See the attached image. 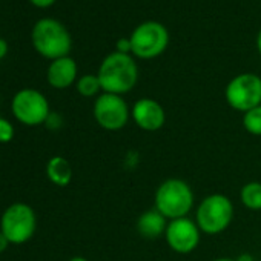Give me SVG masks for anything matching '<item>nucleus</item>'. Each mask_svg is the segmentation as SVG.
Listing matches in <instances>:
<instances>
[{
	"instance_id": "nucleus-1",
	"label": "nucleus",
	"mask_w": 261,
	"mask_h": 261,
	"mask_svg": "<svg viewBox=\"0 0 261 261\" xmlns=\"http://www.w3.org/2000/svg\"><path fill=\"white\" fill-rule=\"evenodd\" d=\"M98 80L101 89L108 94H126L137 85L139 68L129 54L112 53L105 57L98 68Z\"/></svg>"
},
{
	"instance_id": "nucleus-2",
	"label": "nucleus",
	"mask_w": 261,
	"mask_h": 261,
	"mask_svg": "<svg viewBox=\"0 0 261 261\" xmlns=\"http://www.w3.org/2000/svg\"><path fill=\"white\" fill-rule=\"evenodd\" d=\"M31 40L36 51L49 60L66 57L72 46L71 34L68 33L65 25L51 17L36 22V25L33 27Z\"/></svg>"
},
{
	"instance_id": "nucleus-3",
	"label": "nucleus",
	"mask_w": 261,
	"mask_h": 261,
	"mask_svg": "<svg viewBox=\"0 0 261 261\" xmlns=\"http://www.w3.org/2000/svg\"><path fill=\"white\" fill-rule=\"evenodd\" d=\"M194 206V192L191 186L180 178L163 181L155 192V209L169 220L183 218Z\"/></svg>"
},
{
	"instance_id": "nucleus-4",
	"label": "nucleus",
	"mask_w": 261,
	"mask_h": 261,
	"mask_svg": "<svg viewBox=\"0 0 261 261\" xmlns=\"http://www.w3.org/2000/svg\"><path fill=\"white\" fill-rule=\"evenodd\" d=\"M233 218L232 201L223 194H212L200 203L197 209V226L201 232L217 235L223 232Z\"/></svg>"
},
{
	"instance_id": "nucleus-5",
	"label": "nucleus",
	"mask_w": 261,
	"mask_h": 261,
	"mask_svg": "<svg viewBox=\"0 0 261 261\" xmlns=\"http://www.w3.org/2000/svg\"><path fill=\"white\" fill-rule=\"evenodd\" d=\"M133 54L139 59L159 57L169 43L168 30L159 22H145L139 25L129 37Z\"/></svg>"
},
{
	"instance_id": "nucleus-6",
	"label": "nucleus",
	"mask_w": 261,
	"mask_h": 261,
	"mask_svg": "<svg viewBox=\"0 0 261 261\" xmlns=\"http://www.w3.org/2000/svg\"><path fill=\"white\" fill-rule=\"evenodd\" d=\"M0 232H2L10 243H25L36 232V214L33 207L25 203H16L10 206L0 221Z\"/></svg>"
},
{
	"instance_id": "nucleus-7",
	"label": "nucleus",
	"mask_w": 261,
	"mask_h": 261,
	"mask_svg": "<svg viewBox=\"0 0 261 261\" xmlns=\"http://www.w3.org/2000/svg\"><path fill=\"white\" fill-rule=\"evenodd\" d=\"M226 100L230 108L247 112L261 105V79L256 74H240L226 86Z\"/></svg>"
},
{
	"instance_id": "nucleus-8",
	"label": "nucleus",
	"mask_w": 261,
	"mask_h": 261,
	"mask_svg": "<svg viewBox=\"0 0 261 261\" xmlns=\"http://www.w3.org/2000/svg\"><path fill=\"white\" fill-rule=\"evenodd\" d=\"M14 117L28 126H37L49 117V105L46 97L36 89L19 91L11 103Z\"/></svg>"
},
{
	"instance_id": "nucleus-9",
	"label": "nucleus",
	"mask_w": 261,
	"mask_h": 261,
	"mask_svg": "<svg viewBox=\"0 0 261 261\" xmlns=\"http://www.w3.org/2000/svg\"><path fill=\"white\" fill-rule=\"evenodd\" d=\"M94 117L106 130H120L129 120V108L121 95L101 94L94 103Z\"/></svg>"
},
{
	"instance_id": "nucleus-10",
	"label": "nucleus",
	"mask_w": 261,
	"mask_h": 261,
	"mask_svg": "<svg viewBox=\"0 0 261 261\" xmlns=\"http://www.w3.org/2000/svg\"><path fill=\"white\" fill-rule=\"evenodd\" d=\"M165 233L169 247L178 253H189L195 250L200 243V227L186 217L171 220Z\"/></svg>"
},
{
	"instance_id": "nucleus-11",
	"label": "nucleus",
	"mask_w": 261,
	"mask_h": 261,
	"mask_svg": "<svg viewBox=\"0 0 261 261\" xmlns=\"http://www.w3.org/2000/svg\"><path fill=\"white\" fill-rule=\"evenodd\" d=\"M133 118L145 130H159L163 127L166 115L163 106L154 98H140L133 108Z\"/></svg>"
},
{
	"instance_id": "nucleus-12",
	"label": "nucleus",
	"mask_w": 261,
	"mask_h": 261,
	"mask_svg": "<svg viewBox=\"0 0 261 261\" xmlns=\"http://www.w3.org/2000/svg\"><path fill=\"white\" fill-rule=\"evenodd\" d=\"M48 83L56 89H65L75 82L77 77V63L71 57H62L53 60L48 68Z\"/></svg>"
},
{
	"instance_id": "nucleus-13",
	"label": "nucleus",
	"mask_w": 261,
	"mask_h": 261,
	"mask_svg": "<svg viewBox=\"0 0 261 261\" xmlns=\"http://www.w3.org/2000/svg\"><path fill=\"white\" fill-rule=\"evenodd\" d=\"M166 218L157 209L143 212L137 220V230L145 238H159L163 232H166Z\"/></svg>"
},
{
	"instance_id": "nucleus-14",
	"label": "nucleus",
	"mask_w": 261,
	"mask_h": 261,
	"mask_svg": "<svg viewBox=\"0 0 261 261\" xmlns=\"http://www.w3.org/2000/svg\"><path fill=\"white\" fill-rule=\"evenodd\" d=\"M46 174L54 185L68 186L72 178V168L66 159L53 157L46 165Z\"/></svg>"
},
{
	"instance_id": "nucleus-15",
	"label": "nucleus",
	"mask_w": 261,
	"mask_h": 261,
	"mask_svg": "<svg viewBox=\"0 0 261 261\" xmlns=\"http://www.w3.org/2000/svg\"><path fill=\"white\" fill-rule=\"evenodd\" d=\"M241 203L250 211H261V183L250 181L243 186L240 194Z\"/></svg>"
},
{
	"instance_id": "nucleus-16",
	"label": "nucleus",
	"mask_w": 261,
	"mask_h": 261,
	"mask_svg": "<svg viewBox=\"0 0 261 261\" xmlns=\"http://www.w3.org/2000/svg\"><path fill=\"white\" fill-rule=\"evenodd\" d=\"M101 89L98 75H83L82 79H79L77 82V91L79 94H82L83 97H94L95 94H98V91Z\"/></svg>"
},
{
	"instance_id": "nucleus-17",
	"label": "nucleus",
	"mask_w": 261,
	"mask_h": 261,
	"mask_svg": "<svg viewBox=\"0 0 261 261\" xmlns=\"http://www.w3.org/2000/svg\"><path fill=\"white\" fill-rule=\"evenodd\" d=\"M243 124L244 129L252 136H261V105L244 112Z\"/></svg>"
},
{
	"instance_id": "nucleus-18",
	"label": "nucleus",
	"mask_w": 261,
	"mask_h": 261,
	"mask_svg": "<svg viewBox=\"0 0 261 261\" xmlns=\"http://www.w3.org/2000/svg\"><path fill=\"white\" fill-rule=\"evenodd\" d=\"M13 137H14L13 124L8 120L0 117V143H8L13 140Z\"/></svg>"
},
{
	"instance_id": "nucleus-19",
	"label": "nucleus",
	"mask_w": 261,
	"mask_h": 261,
	"mask_svg": "<svg viewBox=\"0 0 261 261\" xmlns=\"http://www.w3.org/2000/svg\"><path fill=\"white\" fill-rule=\"evenodd\" d=\"M117 53H121V54L133 53V48H130V40L129 39H120L117 42Z\"/></svg>"
},
{
	"instance_id": "nucleus-20",
	"label": "nucleus",
	"mask_w": 261,
	"mask_h": 261,
	"mask_svg": "<svg viewBox=\"0 0 261 261\" xmlns=\"http://www.w3.org/2000/svg\"><path fill=\"white\" fill-rule=\"evenodd\" d=\"M30 2L37 8H49L56 4V0H30Z\"/></svg>"
},
{
	"instance_id": "nucleus-21",
	"label": "nucleus",
	"mask_w": 261,
	"mask_h": 261,
	"mask_svg": "<svg viewBox=\"0 0 261 261\" xmlns=\"http://www.w3.org/2000/svg\"><path fill=\"white\" fill-rule=\"evenodd\" d=\"M7 54H8V42L0 39V60H2Z\"/></svg>"
},
{
	"instance_id": "nucleus-22",
	"label": "nucleus",
	"mask_w": 261,
	"mask_h": 261,
	"mask_svg": "<svg viewBox=\"0 0 261 261\" xmlns=\"http://www.w3.org/2000/svg\"><path fill=\"white\" fill-rule=\"evenodd\" d=\"M8 244H10V241H8V238L0 232V253L2 252H5L7 250V247H8Z\"/></svg>"
},
{
	"instance_id": "nucleus-23",
	"label": "nucleus",
	"mask_w": 261,
	"mask_h": 261,
	"mask_svg": "<svg viewBox=\"0 0 261 261\" xmlns=\"http://www.w3.org/2000/svg\"><path fill=\"white\" fill-rule=\"evenodd\" d=\"M237 261H252V256H250V255H247V253H244V255L238 256V258H237Z\"/></svg>"
},
{
	"instance_id": "nucleus-24",
	"label": "nucleus",
	"mask_w": 261,
	"mask_h": 261,
	"mask_svg": "<svg viewBox=\"0 0 261 261\" xmlns=\"http://www.w3.org/2000/svg\"><path fill=\"white\" fill-rule=\"evenodd\" d=\"M256 48H258V51H259V54H261V31H259V34H258V37H256Z\"/></svg>"
},
{
	"instance_id": "nucleus-25",
	"label": "nucleus",
	"mask_w": 261,
	"mask_h": 261,
	"mask_svg": "<svg viewBox=\"0 0 261 261\" xmlns=\"http://www.w3.org/2000/svg\"><path fill=\"white\" fill-rule=\"evenodd\" d=\"M69 261H88V259L83 258V256H74V258H71Z\"/></svg>"
},
{
	"instance_id": "nucleus-26",
	"label": "nucleus",
	"mask_w": 261,
	"mask_h": 261,
	"mask_svg": "<svg viewBox=\"0 0 261 261\" xmlns=\"http://www.w3.org/2000/svg\"><path fill=\"white\" fill-rule=\"evenodd\" d=\"M215 261H237V259H233V258H217Z\"/></svg>"
}]
</instances>
